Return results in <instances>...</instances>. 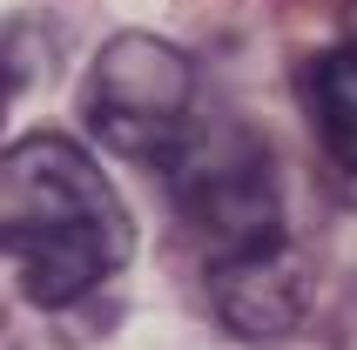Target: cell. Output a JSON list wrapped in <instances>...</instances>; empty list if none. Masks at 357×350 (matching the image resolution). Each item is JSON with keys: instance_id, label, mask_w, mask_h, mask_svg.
Segmentation results:
<instances>
[{"instance_id": "1", "label": "cell", "mask_w": 357, "mask_h": 350, "mask_svg": "<svg viewBox=\"0 0 357 350\" xmlns=\"http://www.w3.org/2000/svg\"><path fill=\"white\" fill-rule=\"evenodd\" d=\"M135 229L101 162L68 135H27L0 149V263L20 296L61 310L101 290L128 263Z\"/></svg>"}, {"instance_id": "2", "label": "cell", "mask_w": 357, "mask_h": 350, "mask_svg": "<svg viewBox=\"0 0 357 350\" xmlns=\"http://www.w3.org/2000/svg\"><path fill=\"white\" fill-rule=\"evenodd\" d=\"M176 189L189 229L209 250H229L243 236L283 229V189H277V162L250 128L236 121H189L182 142L155 162Z\"/></svg>"}, {"instance_id": "3", "label": "cell", "mask_w": 357, "mask_h": 350, "mask_svg": "<svg viewBox=\"0 0 357 350\" xmlns=\"http://www.w3.org/2000/svg\"><path fill=\"white\" fill-rule=\"evenodd\" d=\"M196 121V61L155 34H121L95 54L88 75V128L115 155L155 169Z\"/></svg>"}, {"instance_id": "4", "label": "cell", "mask_w": 357, "mask_h": 350, "mask_svg": "<svg viewBox=\"0 0 357 350\" xmlns=\"http://www.w3.org/2000/svg\"><path fill=\"white\" fill-rule=\"evenodd\" d=\"M209 303L236 337L250 344H270V337H290L310 310V263L283 229L243 236L229 250H209Z\"/></svg>"}, {"instance_id": "5", "label": "cell", "mask_w": 357, "mask_h": 350, "mask_svg": "<svg viewBox=\"0 0 357 350\" xmlns=\"http://www.w3.org/2000/svg\"><path fill=\"white\" fill-rule=\"evenodd\" d=\"M303 108H310V128H317L324 155L357 175V40L310 61V75H303Z\"/></svg>"}, {"instance_id": "6", "label": "cell", "mask_w": 357, "mask_h": 350, "mask_svg": "<svg viewBox=\"0 0 357 350\" xmlns=\"http://www.w3.org/2000/svg\"><path fill=\"white\" fill-rule=\"evenodd\" d=\"M14 88H20V75H14V54H7V40H0V115H7Z\"/></svg>"}, {"instance_id": "7", "label": "cell", "mask_w": 357, "mask_h": 350, "mask_svg": "<svg viewBox=\"0 0 357 350\" xmlns=\"http://www.w3.org/2000/svg\"><path fill=\"white\" fill-rule=\"evenodd\" d=\"M351 27H357V0H351Z\"/></svg>"}]
</instances>
